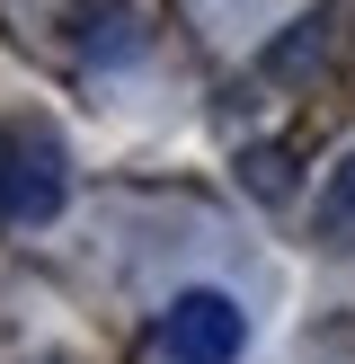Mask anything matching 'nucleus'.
<instances>
[{
  "label": "nucleus",
  "mask_w": 355,
  "mask_h": 364,
  "mask_svg": "<svg viewBox=\"0 0 355 364\" xmlns=\"http://www.w3.org/2000/svg\"><path fill=\"white\" fill-rule=\"evenodd\" d=\"M151 347H160V364H240L248 355V311L222 284H187L151 320Z\"/></svg>",
  "instance_id": "obj_1"
},
{
  "label": "nucleus",
  "mask_w": 355,
  "mask_h": 364,
  "mask_svg": "<svg viewBox=\"0 0 355 364\" xmlns=\"http://www.w3.org/2000/svg\"><path fill=\"white\" fill-rule=\"evenodd\" d=\"M62 196H71L62 142L53 134H0V213L9 223H53Z\"/></svg>",
  "instance_id": "obj_2"
},
{
  "label": "nucleus",
  "mask_w": 355,
  "mask_h": 364,
  "mask_svg": "<svg viewBox=\"0 0 355 364\" xmlns=\"http://www.w3.org/2000/svg\"><path fill=\"white\" fill-rule=\"evenodd\" d=\"M71 45L98 53V63H133V53H142V27H133V9H116V0H106V9L89 0V9L71 18Z\"/></svg>",
  "instance_id": "obj_3"
},
{
  "label": "nucleus",
  "mask_w": 355,
  "mask_h": 364,
  "mask_svg": "<svg viewBox=\"0 0 355 364\" xmlns=\"http://www.w3.org/2000/svg\"><path fill=\"white\" fill-rule=\"evenodd\" d=\"M329 205H337V213H355V151L329 169Z\"/></svg>",
  "instance_id": "obj_4"
}]
</instances>
